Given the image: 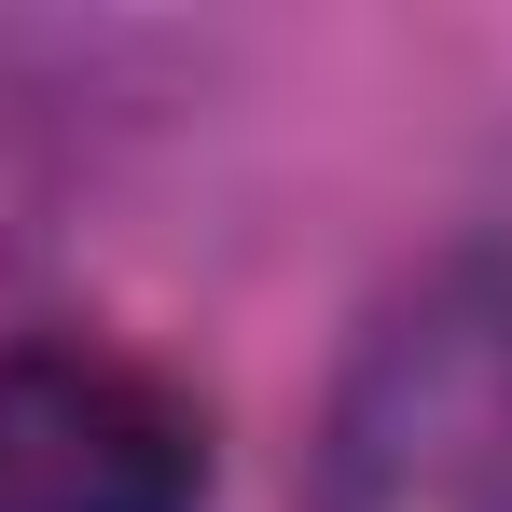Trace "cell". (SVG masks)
I'll return each mask as SVG.
<instances>
[{
    "instance_id": "2",
    "label": "cell",
    "mask_w": 512,
    "mask_h": 512,
    "mask_svg": "<svg viewBox=\"0 0 512 512\" xmlns=\"http://www.w3.org/2000/svg\"><path fill=\"white\" fill-rule=\"evenodd\" d=\"M0 512H208V416L84 333L0 346Z\"/></svg>"
},
{
    "instance_id": "1",
    "label": "cell",
    "mask_w": 512,
    "mask_h": 512,
    "mask_svg": "<svg viewBox=\"0 0 512 512\" xmlns=\"http://www.w3.org/2000/svg\"><path fill=\"white\" fill-rule=\"evenodd\" d=\"M319 512H512V250L374 305L319 416Z\"/></svg>"
}]
</instances>
